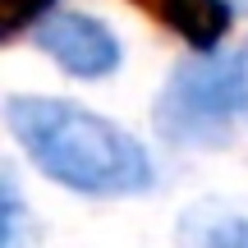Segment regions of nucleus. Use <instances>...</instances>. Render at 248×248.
I'll list each match as a JSON object with an SVG mask.
<instances>
[{
	"mask_svg": "<svg viewBox=\"0 0 248 248\" xmlns=\"http://www.w3.org/2000/svg\"><path fill=\"white\" fill-rule=\"evenodd\" d=\"M5 129L51 184L83 198H138L156 188V161L124 124L64 97L14 92Z\"/></svg>",
	"mask_w": 248,
	"mask_h": 248,
	"instance_id": "nucleus-1",
	"label": "nucleus"
},
{
	"mask_svg": "<svg viewBox=\"0 0 248 248\" xmlns=\"http://www.w3.org/2000/svg\"><path fill=\"white\" fill-rule=\"evenodd\" d=\"M248 110V42L234 51H198L161 83L152 124L175 147H221Z\"/></svg>",
	"mask_w": 248,
	"mask_h": 248,
	"instance_id": "nucleus-2",
	"label": "nucleus"
},
{
	"mask_svg": "<svg viewBox=\"0 0 248 248\" xmlns=\"http://www.w3.org/2000/svg\"><path fill=\"white\" fill-rule=\"evenodd\" d=\"M28 42L46 55L60 74L83 83L110 78V74L124 64V46L120 37L110 32L101 18L78 14V9H64V14H46L42 23L28 32Z\"/></svg>",
	"mask_w": 248,
	"mask_h": 248,
	"instance_id": "nucleus-3",
	"label": "nucleus"
},
{
	"mask_svg": "<svg viewBox=\"0 0 248 248\" xmlns=\"http://www.w3.org/2000/svg\"><path fill=\"white\" fill-rule=\"evenodd\" d=\"M152 9L193 51H216L234 23V0H152Z\"/></svg>",
	"mask_w": 248,
	"mask_h": 248,
	"instance_id": "nucleus-4",
	"label": "nucleus"
},
{
	"mask_svg": "<svg viewBox=\"0 0 248 248\" xmlns=\"http://www.w3.org/2000/svg\"><path fill=\"white\" fill-rule=\"evenodd\" d=\"M198 248H248V216L239 212H207L188 221Z\"/></svg>",
	"mask_w": 248,
	"mask_h": 248,
	"instance_id": "nucleus-5",
	"label": "nucleus"
},
{
	"mask_svg": "<svg viewBox=\"0 0 248 248\" xmlns=\"http://www.w3.org/2000/svg\"><path fill=\"white\" fill-rule=\"evenodd\" d=\"M0 207H5V230H0V248H32L37 234H28V212H23V198H18L14 175H0Z\"/></svg>",
	"mask_w": 248,
	"mask_h": 248,
	"instance_id": "nucleus-6",
	"label": "nucleus"
},
{
	"mask_svg": "<svg viewBox=\"0 0 248 248\" xmlns=\"http://www.w3.org/2000/svg\"><path fill=\"white\" fill-rule=\"evenodd\" d=\"M55 0H0V37L14 42L18 32H32L46 14H51Z\"/></svg>",
	"mask_w": 248,
	"mask_h": 248,
	"instance_id": "nucleus-7",
	"label": "nucleus"
},
{
	"mask_svg": "<svg viewBox=\"0 0 248 248\" xmlns=\"http://www.w3.org/2000/svg\"><path fill=\"white\" fill-rule=\"evenodd\" d=\"M234 5H244V9H248V0H234Z\"/></svg>",
	"mask_w": 248,
	"mask_h": 248,
	"instance_id": "nucleus-8",
	"label": "nucleus"
}]
</instances>
